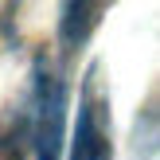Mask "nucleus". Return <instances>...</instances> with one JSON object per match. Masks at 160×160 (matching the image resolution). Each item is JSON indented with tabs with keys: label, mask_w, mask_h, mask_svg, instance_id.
I'll return each instance as SVG.
<instances>
[{
	"label": "nucleus",
	"mask_w": 160,
	"mask_h": 160,
	"mask_svg": "<svg viewBox=\"0 0 160 160\" xmlns=\"http://www.w3.org/2000/svg\"><path fill=\"white\" fill-rule=\"evenodd\" d=\"M62 117H67V86L51 67L39 62L35 98H31V160H59Z\"/></svg>",
	"instance_id": "nucleus-1"
},
{
	"label": "nucleus",
	"mask_w": 160,
	"mask_h": 160,
	"mask_svg": "<svg viewBox=\"0 0 160 160\" xmlns=\"http://www.w3.org/2000/svg\"><path fill=\"white\" fill-rule=\"evenodd\" d=\"M109 102L98 86V74L86 78V94L78 106V129L74 145H70V160H109Z\"/></svg>",
	"instance_id": "nucleus-2"
},
{
	"label": "nucleus",
	"mask_w": 160,
	"mask_h": 160,
	"mask_svg": "<svg viewBox=\"0 0 160 160\" xmlns=\"http://www.w3.org/2000/svg\"><path fill=\"white\" fill-rule=\"evenodd\" d=\"M102 12H106L102 4H67L62 8V43H67V51L86 43V35L102 20Z\"/></svg>",
	"instance_id": "nucleus-3"
}]
</instances>
